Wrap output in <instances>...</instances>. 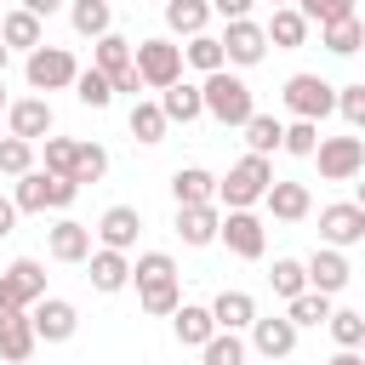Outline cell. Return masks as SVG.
I'll return each mask as SVG.
<instances>
[{"label":"cell","mask_w":365,"mask_h":365,"mask_svg":"<svg viewBox=\"0 0 365 365\" xmlns=\"http://www.w3.org/2000/svg\"><path fill=\"white\" fill-rule=\"evenodd\" d=\"M68 23H74V34L103 40V34H114V6L108 0H68Z\"/></svg>","instance_id":"obj_28"},{"label":"cell","mask_w":365,"mask_h":365,"mask_svg":"<svg viewBox=\"0 0 365 365\" xmlns=\"http://www.w3.org/2000/svg\"><path fill=\"white\" fill-rule=\"evenodd\" d=\"M108 177V148L103 143H80V154H74V182L86 188V182H103Z\"/></svg>","instance_id":"obj_40"},{"label":"cell","mask_w":365,"mask_h":365,"mask_svg":"<svg viewBox=\"0 0 365 365\" xmlns=\"http://www.w3.org/2000/svg\"><path fill=\"white\" fill-rule=\"evenodd\" d=\"M137 302H143V314H154V319H171V314L182 308V285H177V279L143 285V291H137Z\"/></svg>","instance_id":"obj_37"},{"label":"cell","mask_w":365,"mask_h":365,"mask_svg":"<svg viewBox=\"0 0 365 365\" xmlns=\"http://www.w3.org/2000/svg\"><path fill=\"white\" fill-rule=\"evenodd\" d=\"M285 154L314 160V154H319V125H314V120H291V125H285Z\"/></svg>","instance_id":"obj_44"},{"label":"cell","mask_w":365,"mask_h":365,"mask_svg":"<svg viewBox=\"0 0 365 365\" xmlns=\"http://www.w3.org/2000/svg\"><path fill=\"white\" fill-rule=\"evenodd\" d=\"M325 365H365V354H359V348H336Z\"/></svg>","instance_id":"obj_52"},{"label":"cell","mask_w":365,"mask_h":365,"mask_svg":"<svg viewBox=\"0 0 365 365\" xmlns=\"http://www.w3.org/2000/svg\"><path fill=\"white\" fill-rule=\"evenodd\" d=\"M348 279H354V268H348V257H342L336 245H319V251L308 257V291H325V297H336Z\"/></svg>","instance_id":"obj_18"},{"label":"cell","mask_w":365,"mask_h":365,"mask_svg":"<svg viewBox=\"0 0 365 365\" xmlns=\"http://www.w3.org/2000/svg\"><path fill=\"white\" fill-rule=\"evenodd\" d=\"M359 314H365V308H359Z\"/></svg>","instance_id":"obj_59"},{"label":"cell","mask_w":365,"mask_h":365,"mask_svg":"<svg viewBox=\"0 0 365 365\" xmlns=\"http://www.w3.org/2000/svg\"><path fill=\"white\" fill-rule=\"evenodd\" d=\"M251 348H257L262 359H291V354H297V325H291L285 314H257Z\"/></svg>","instance_id":"obj_14"},{"label":"cell","mask_w":365,"mask_h":365,"mask_svg":"<svg viewBox=\"0 0 365 365\" xmlns=\"http://www.w3.org/2000/svg\"><path fill=\"white\" fill-rule=\"evenodd\" d=\"M6 125H11V137H23V143H46L51 137V103L46 97H17L11 108H6Z\"/></svg>","instance_id":"obj_13"},{"label":"cell","mask_w":365,"mask_h":365,"mask_svg":"<svg viewBox=\"0 0 365 365\" xmlns=\"http://www.w3.org/2000/svg\"><path fill=\"white\" fill-rule=\"evenodd\" d=\"M0 108H11V103H6V80H0Z\"/></svg>","instance_id":"obj_56"},{"label":"cell","mask_w":365,"mask_h":365,"mask_svg":"<svg viewBox=\"0 0 365 365\" xmlns=\"http://www.w3.org/2000/svg\"><path fill=\"white\" fill-rule=\"evenodd\" d=\"M319 240H325V245H336V251L359 245V240H365V211H359L354 200L325 205V211H319Z\"/></svg>","instance_id":"obj_12"},{"label":"cell","mask_w":365,"mask_h":365,"mask_svg":"<svg viewBox=\"0 0 365 365\" xmlns=\"http://www.w3.org/2000/svg\"><path fill=\"white\" fill-rule=\"evenodd\" d=\"M29 171H34V143L0 137V177H29Z\"/></svg>","instance_id":"obj_43"},{"label":"cell","mask_w":365,"mask_h":365,"mask_svg":"<svg viewBox=\"0 0 365 365\" xmlns=\"http://www.w3.org/2000/svg\"><path fill=\"white\" fill-rule=\"evenodd\" d=\"M114 91H131V97H137V91H148V86H143V74H137V63H131V68L114 80Z\"/></svg>","instance_id":"obj_50"},{"label":"cell","mask_w":365,"mask_h":365,"mask_svg":"<svg viewBox=\"0 0 365 365\" xmlns=\"http://www.w3.org/2000/svg\"><path fill=\"white\" fill-rule=\"evenodd\" d=\"M285 108L297 114V120H325V114H336V86L331 80H319V74H291L285 80Z\"/></svg>","instance_id":"obj_7"},{"label":"cell","mask_w":365,"mask_h":365,"mask_svg":"<svg viewBox=\"0 0 365 365\" xmlns=\"http://www.w3.org/2000/svg\"><path fill=\"white\" fill-rule=\"evenodd\" d=\"M325 331H331L336 348H359V342H365V314H359V308H336Z\"/></svg>","instance_id":"obj_42"},{"label":"cell","mask_w":365,"mask_h":365,"mask_svg":"<svg viewBox=\"0 0 365 365\" xmlns=\"http://www.w3.org/2000/svg\"><path fill=\"white\" fill-rule=\"evenodd\" d=\"M177 234H182V245H211L222 234V211L217 205H177Z\"/></svg>","instance_id":"obj_21"},{"label":"cell","mask_w":365,"mask_h":365,"mask_svg":"<svg viewBox=\"0 0 365 365\" xmlns=\"http://www.w3.org/2000/svg\"><path fill=\"white\" fill-rule=\"evenodd\" d=\"M0 17H6V0H0Z\"/></svg>","instance_id":"obj_57"},{"label":"cell","mask_w":365,"mask_h":365,"mask_svg":"<svg viewBox=\"0 0 365 365\" xmlns=\"http://www.w3.org/2000/svg\"><path fill=\"white\" fill-rule=\"evenodd\" d=\"M354 205H359V211H365V177H359V182H354Z\"/></svg>","instance_id":"obj_53"},{"label":"cell","mask_w":365,"mask_h":365,"mask_svg":"<svg viewBox=\"0 0 365 365\" xmlns=\"http://www.w3.org/2000/svg\"><path fill=\"white\" fill-rule=\"evenodd\" d=\"M17 217H23V211H17V200H11V194H0V240L17 228Z\"/></svg>","instance_id":"obj_49"},{"label":"cell","mask_w":365,"mask_h":365,"mask_svg":"<svg viewBox=\"0 0 365 365\" xmlns=\"http://www.w3.org/2000/svg\"><path fill=\"white\" fill-rule=\"evenodd\" d=\"M268 285H274V297H302L308 291V262L302 257H274V268H268Z\"/></svg>","instance_id":"obj_34"},{"label":"cell","mask_w":365,"mask_h":365,"mask_svg":"<svg viewBox=\"0 0 365 365\" xmlns=\"http://www.w3.org/2000/svg\"><path fill=\"white\" fill-rule=\"evenodd\" d=\"M217 11H211V0H165V29L171 34H182V40H194V34H205V23H211Z\"/></svg>","instance_id":"obj_29"},{"label":"cell","mask_w":365,"mask_h":365,"mask_svg":"<svg viewBox=\"0 0 365 365\" xmlns=\"http://www.w3.org/2000/svg\"><path fill=\"white\" fill-rule=\"evenodd\" d=\"M319 40H325L331 57H354V51H365V23H359V17H342V23L319 29Z\"/></svg>","instance_id":"obj_36"},{"label":"cell","mask_w":365,"mask_h":365,"mask_svg":"<svg viewBox=\"0 0 365 365\" xmlns=\"http://www.w3.org/2000/svg\"><path fill=\"white\" fill-rule=\"evenodd\" d=\"M137 228H143V211H137V205H108V211L97 217V245L131 251V245H137Z\"/></svg>","instance_id":"obj_16"},{"label":"cell","mask_w":365,"mask_h":365,"mask_svg":"<svg viewBox=\"0 0 365 365\" xmlns=\"http://www.w3.org/2000/svg\"><path fill=\"white\" fill-rule=\"evenodd\" d=\"M171 200L177 205H217V177L205 165H177L171 171Z\"/></svg>","instance_id":"obj_19"},{"label":"cell","mask_w":365,"mask_h":365,"mask_svg":"<svg viewBox=\"0 0 365 365\" xmlns=\"http://www.w3.org/2000/svg\"><path fill=\"white\" fill-rule=\"evenodd\" d=\"M274 148H285V125L274 120V114H251L245 120V154H274Z\"/></svg>","instance_id":"obj_33"},{"label":"cell","mask_w":365,"mask_h":365,"mask_svg":"<svg viewBox=\"0 0 365 365\" xmlns=\"http://www.w3.org/2000/svg\"><path fill=\"white\" fill-rule=\"evenodd\" d=\"M160 108H165V120H171V125H188V120H200V114H205V91H200L194 80H177L171 91H160Z\"/></svg>","instance_id":"obj_27"},{"label":"cell","mask_w":365,"mask_h":365,"mask_svg":"<svg viewBox=\"0 0 365 365\" xmlns=\"http://www.w3.org/2000/svg\"><path fill=\"white\" fill-rule=\"evenodd\" d=\"M29 319H34L40 342H68V336L80 331V308H74L68 297H40V302L29 308Z\"/></svg>","instance_id":"obj_11"},{"label":"cell","mask_w":365,"mask_h":365,"mask_svg":"<svg viewBox=\"0 0 365 365\" xmlns=\"http://www.w3.org/2000/svg\"><path fill=\"white\" fill-rule=\"evenodd\" d=\"M74 154H80L74 137H46V171L51 177H74Z\"/></svg>","instance_id":"obj_46"},{"label":"cell","mask_w":365,"mask_h":365,"mask_svg":"<svg viewBox=\"0 0 365 365\" xmlns=\"http://www.w3.org/2000/svg\"><path fill=\"white\" fill-rule=\"evenodd\" d=\"M131 63H137V46H131L125 34H103V40H97V57H91V68H103L108 80H120Z\"/></svg>","instance_id":"obj_30"},{"label":"cell","mask_w":365,"mask_h":365,"mask_svg":"<svg viewBox=\"0 0 365 365\" xmlns=\"http://www.w3.org/2000/svg\"><path fill=\"white\" fill-rule=\"evenodd\" d=\"M182 63H188V68H200V74H222V68H228L222 34H194V40L182 46Z\"/></svg>","instance_id":"obj_31"},{"label":"cell","mask_w":365,"mask_h":365,"mask_svg":"<svg viewBox=\"0 0 365 365\" xmlns=\"http://www.w3.org/2000/svg\"><path fill=\"white\" fill-rule=\"evenodd\" d=\"M200 365H245V342H240V331H217V336L200 348Z\"/></svg>","instance_id":"obj_39"},{"label":"cell","mask_w":365,"mask_h":365,"mask_svg":"<svg viewBox=\"0 0 365 365\" xmlns=\"http://www.w3.org/2000/svg\"><path fill=\"white\" fill-rule=\"evenodd\" d=\"M234 257H245V262H257L262 251H268V228H262V217L257 211H222V234H217Z\"/></svg>","instance_id":"obj_9"},{"label":"cell","mask_w":365,"mask_h":365,"mask_svg":"<svg viewBox=\"0 0 365 365\" xmlns=\"http://www.w3.org/2000/svg\"><path fill=\"white\" fill-rule=\"evenodd\" d=\"M0 40H6L11 51H40V46H46V29H40V17H34V11L11 6V11L0 17Z\"/></svg>","instance_id":"obj_24"},{"label":"cell","mask_w":365,"mask_h":365,"mask_svg":"<svg viewBox=\"0 0 365 365\" xmlns=\"http://www.w3.org/2000/svg\"><path fill=\"white\" fill-rule=\"evenodd\" d=\"M46 297V262L17 257L11 268H0V314H29Z\"/></svg>","instance_id":"obj_5"},{"label":"cell","mask_w":365,"mask_h":365,"mask_svg":"<svg viewBox=\"0 0 365 365\" xmlns=\"http://www.w3.org/2000/svg\"><path fill=\"white\" fill-rule=\"evenodd\" d=\"M125 125H131V137H137V143H165V125H171V120H165V108H160V103H143V97H137V103H131V114H125Z\"/></svg>","instance_id":"obj_32"},{"label":"cell","mask_w":365,"mask_h":365,"mask_svg":"<svg viewBox=\"0 0 365 365\" xmlns=\"http://www.w3.org/2000/svg\"><path fill=\"white\" fill-rule=\"evenodd\" d=\"M268 188H274V165L262 154H240L228 165V177H217V200L228 211H251L257 200H268Z\"/></svg>","instance_id":"obj_1"},{"label":"cell","mask_w":365,"mask_h":365,"mask_svg":"<svg viewBox=\"0 0 365 365\" xmlns=\"http://www.w3.org/2000/svg\"><path fill=\"white\" fill-rule=\"evenodd\" d=\"M268 6H274V11H279V6H297V0H268Z\"/></svg>","instance_id":"obj_55"},{"label":"cell","mask_w":365,"mask_h":365,"mask_svg":"<svg viewBox=\"0 0 365 365\" xmlns=\"http://www.w3.org/2000/svg\"><path fill=\"white\" fill-rule=\"evenodd\" d=\"M359 354H365V342H359Z\"/></svg>","instance_id":"obj_58"},{"label":"cell","mask_w":365,"mask_h":365,"mask_svg":"<svg viewBox=\"0 0 365 365\" xmlns=\"http://www.w3.org/2000/svg\"><path fill=\"white\" fill-rule=\"evenodd\" d=\"M336 114H342L354 131H365V80H354V86H336Z\"/></svg>","instance_id":"obj_47"},{"label":"cell","mask_w":365,"mask_h":365,"mask_svg":"<svg viewBox=\"0 0 365 365\" xmlns=\"http://www.w3.org/2000/svg\"><path fill=\"white\" fill-rule=\"evenodd\" d=\"M211 11L222 23H240V17H251V0H211Z\"/></svg>","instance_id":"obj_48"},{"label":"cell","mask_w":365,"mask_h":365,"mask_svg":"<svg viewBox=\"0 0 365 365\" xmlns=\"http://www.w3.org/2000/svg\"><path fill=\"white\" fill-rule=\"evenodd\" d=\"M211 314H217V331H251L257 325V297L251 291H217Z\"/></svg>","instance_id":"obj_25"},{"label":"cell","mask_w":365,"mask_h":365,"mask_svg":"<svg viewBox=\"0 0 365 365\" xmlns=\"http://www.w3.org/2000/svg\"><path fill=\"white\" fill-rule=\"evenodd\" d=\"M262 29H268V46H274V51H297V46L308 40V29H314V23H308L297 6H279V11H274Z\"/></svg>","instance_id":"obj_26"},{"label":"cell","mask_w":365,"mask_h":365,"mask_svg":"<svg viewBox=\"0 0 365 365\" xmlns=\"http://www.w3.org/2000/svg\"><path fill=\"white\" fill-rule=\"evenodd\" d=\"M137 74H143V86H148V91H171V86L182 80V46H177V40H165V34L137 40Z\"/></svg>","instance_id":"obj_4"},{"label":"cell","mask_w":365,"mask_h":365,"mask_svg":"<svg viewBox=\"0 0 365 365\" xmlns=\"http://www.w3.org/2000/svg\"><path fill=\"white\" fill-rule=\"evenodd\" d=\"M331 314H336V308H331L325 291H302V297L285 302V319H291L297 331H302V325H331Z\"/></svg>","instance_id":"obj_35"},{"label":"cell","mask_w":365,"mask_h":365,"mask_svg":"<svg viewBox=\"0 0 365 365\" xmlns=\"http://www.w3.org/2000/svg\"><path fill=\"white\" fill-rule=\"evenodd\" d=\"M23 11H34V17H40V23H46V17H51V11H63V0H23Z\"/></svg>","instance_id":"obj_51"},{"label":"cell","mask_w":365,"mask_h":365,"mask_svg":"<svg viewBox=\"0 0 365 365\" xmlns=\"http://www.w3.org/2000/svg\"><path fill=\"white\" fill-rule=\"evenodd\" d=\"M279 222H302L308 211H314V194H308V182H291V177H274V188H268V200H262Z\"/></svg>","instance_id":"obj_20"},{"label":"cell","mask_w":365,"mask_h":365,"mask_svg":"<svg viewBox=\"0 0 365 365\" xmlns=\"http://www.w3.org/2000/svg\"><path fill=\"white\" fill-rule=\"evenodd\" d=\"M6 57H11V46H6V40H0V74H6Z\"/></svg>","instance_id":"obj_54"},{"label":"cell","mask_w":365,"mask_h":365,"mask_svg":"<svg viewBox=\"0 0 365 365\" xmlns=\"http://www.w3.org/2000/svg\"><path fill=\"white\" fill-rule=\"evenodd\" d=\"M222 51H228V63H234V68H257V63L268 57V29H262V23H251V17H240V23H228V29H222Z\"/></svg>","instance_id":"obj_10"},{"label":"cell","mask_w":365,"mask_h":365,"mask_svg":"<svg viewBox=\"0 0 365 365\" xmlns=\"http://www.w3.org/2000/svg\"><path fill=\"white\" fill-rule=\"evenodd\" d=\"M74 97H80L86 108H108V103H114V80H108L103 68H80V80H74Z\"/></svg>","instance_id":"obj_38"},{"label":"cell","mask_w":365,"mask_h":365,"mask_svg":"<svg viewBox=\"0 0 365 365\" xmlns=\"http://www.w3.org/2000/svg\"><path fill=\"white\" fill-rule=\"evenodd\" d=\"M131 279H137V291H143V285H160V279H177V262H171L165 251H143V257L131 262Z\"/></svg>","instance_id":"obj_41"},{"label":"cell","mask_w":365,"mask_h":365,"mask_svg":"<svg viewBox=\"0 0 365 365\" xmlns=\"http://www.w3.org/2000/svg\"><path fill=\"white\" fill-rule=\"evenodd\" d=\"M171 331H177V342H182V348H205V342L217 336V314H211V308H200V302H182V308L171 314Z\"/></svg>","instance_id":"obj_22"},{"label":"cell","mask_w":365,"mask_h":365,"mask_svg":"<svg viewBox=\"0 0 365 365\" xmlns=\"http://www.w3.org/2000/svg\"><path fill=\"white\" fill-rule=\"evenodd\" d=\"M11 200H17V211H68L80 200V182L74 177H51L46 165H34L29 177H17Z\"/></svg>","instance_id":"obj_3"},{"label":"cell","mask_w":365,"mask_h":365,"mask_svg":"<svg viewBox=\"0 0 365 365\" xmlns=\"http://www.w3.org/2000/svg\"><path fill=\"white\" fill-rule=\"evenodd\" d=\"M319 177L325 182H354L365 171V137H319Z\"/></svg>","instance_id":"obj_8"},{"label":"cell","mask_w":365,"mask_h":365,"mask_svg":"<svg viewBox=\"0 0 365 365\" xmlns=\"http://www.w3.org/2000/svg\"><path fill=\"white\" fill-rule=\"evenodd\" d=\"M86 274H91V291L114 297V291H125V285H131V257H125V251L97 245V251H91V262H86Z\"/></svg>","instance_id":"obj_17"},{"label":"cell","mask_w":365,"mask_h":365,"mask_svg":"<svg viewBox=\"0 0 365 365\" xmlns=\"http://www.w3.org/2000/svg\"><path fill=\"white\" fill-rule=\"evenodd\" d=\"M200 91H205V114L217 120V125H240L245 131V120L257 114V103H251V86L240 80V74H205L200 80Z\"/></svg>","instance_id":"obj_2"},{"label":"cell","mask_w":365,"mask_h":365,"mask_svg":"<svg viewBox=\"0 0 365 365\" xmlns=\"http://www.w3.org/2000/svg\"><path fill=\"white\" fill-rule=\"evenodd\" d=\"M34 342H40V331H34L29 314H0V359L23 365V359L34 354Z\"/></svg>","instance_id":"obj_23"},{"label":"cell","mask_w":365,"mask_h":365,"mask_svg":"<svg viewBox=\"0 0 365 365\" xmlns=\"http://www.w3.org/2000/svg\"><path fill=\"white\" fill-rule=\"evenodd\" d=\"M297 11H302L308 23H319V29H331V23L354 17V0H297Z\"/></svg>","instance_id":"obj_45"},{"label":"cell","mask_w":365,"mask_h":365,"mask_svg":"<svg viewBox=\"0 0 365 365\" xmlns=\"http://www.w3.org/2000/svg\"><path fill=\"white\" fill-rule=\"evenodd\" d=\"M46 251H51V262H91V228L63 217L46 228Z\"/></svg>","instance_id":"obj_15"},{"label":"cell","mask_w":365,"mask_h":365,"mask_svg":"<svg viewBox=\"0 0 365 365\" xmlns=\"http://www.w3.org/2000/svg\"><path fill=\"white\" fill-rule=\"evenodd\" d=\"M23 80H29L34 91H63V86L80 80V63H74V51H63V46H40V51H29Z\"/></svg>","instance_id":"obj_6"}]
</instances>
